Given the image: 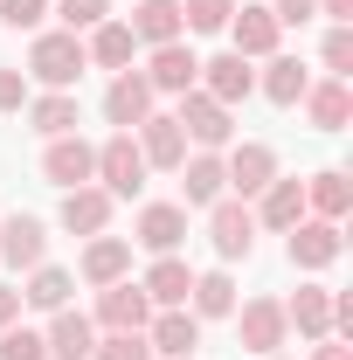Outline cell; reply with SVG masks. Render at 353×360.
<instances>
[{"label":"cell","instance_id":"6da1fadb","mask_svg":"<svg viewBox=\"0 0 353 360\" xmlns=\"http://www.w3.org/2000/svg\"><path fill=\"white\" fill-rule=\"evenodd\" d=\"M84 70H90L84 35H70V28H42V35L28 42V77H35L42 90H77Z\"/></svg>","mask_w":353,"mask_h":360},{"label":"cell","instance_id":"7a4b0ae2","mask_svg":"<svg viewBox=\"0 0 353 360\" xmlns=\"http://www.w3.org/2000/svg\"><path fill=\"white\" fill-rule=\"evenodd\" d=\"M180 132H187V146L194 153H229L236 146V111L229 104H215L208 90H180Z\"/></svg>","mask_w":353,"mask_h":360},{"label":"cell","instance_id":"3957f363","mask_svg":"<svg viewBox=\"0 0 353 360\" xmlns=\"http://www.w3.org/2000/svg\"><path fill=\"white\" fill-rule=\"evenodd\" d=\"M236 340H243V354H257V360H270V354H284L291 347V326H284V298H236Z\"/></svg>","mask_w":353,"mask_h":360},{"label":"cell","instance_id":"277c9868","mask_svg":"<svg viewBox=\"0 0 353 360\" xmlns=\"http://www.w3.org/2000/svg\"><path fill=\"white\" fill-rule=\"evenodd\" d=\"M146 153H139V139L132 132H111L104 146H97V187L111 194V201H132L139 187H146Z\"/></svg>","mask_w":353,"mask_h":360},{"label":"cell","instance_id":"5b68a950","mask_svg":"<svg viewBox=\"0 0 353 360\" xmlns=\"http://www.w3.org/2000/svg\"><path fill=\"white\" fill-rule=\"evenodd\" d=\"M42 180L63 187V194H70V187H90V180H97V146H90L84 132L49 139V146H42Z\"/></svg>","mask_w":353,"mask_h":360},{"label":"cell","instance_id":"8992f818","mask_svg":"<svg viewBox=\"0 0 353 360\" xmlns=\"http://www.w3.org/2000/svg\"><path fill=\"white\" fill-rule=\"evenodd\" d=\"M208 243H215L222 264H243V257L257 250V215H250V201L222 194L215 208H208Z\"/></svg>","mask_w":353,"mask_h":360},{"label":"cell","instance_id":"52a82bcc","mask_svg":"<svg viewBox=\"0 0 353 360\" xmlns=\"http://www.w3.org/2000/svg\"><path fill=\"white\" fill-rule=\"evenodd\" d=\"M146 319H153V298L139 291V277H118V284L97 291L90 326H97V333H146Z\"/></svg>","mask_w":353,"mask_h":360},{"label":"cell","instance_id":"ba28073f","mask_svg":"<svg viewBox=\"0 0 353 360\" xmlns=\"http://www.w3.org/2000/svg\"><path fill=\"white\" fill-rule=\"evenodd\" d=\"M340 250H347L340 222L305 215L298 229H284V257H291V270H333V264H340Z\"/></svg>","mask_w":353,"mask_h":360},{"label":"cell","instance_id":"9c48e42d","mask_svg":"<svg viewBox=\"0 0 353 360\" xmlns=\"http://www.w3.org/2000/svg\"><path fill=\"white\" fill-rule=\"evenodd\" d=\"M222 174H229V194L236 201H257L270 180H277V153H270L264 139H243V146L222 153Z\"/></svg>","mask_w":353,"mask_h":360},{"label":"cell","instance_id":"30bf717a","mask_svg":"<svg viewBox=\"0 0 353 360\" xmlns=\"http://www.w3.org/2000/svg\"><path fill=\"white\" fill-rule=\"evenodd\" d=\"M139 77L153 84V97H180V90L201 84V56H194V49H187V35H180V42H160V49H153Z\"/></svg>","mask_w":353,"mask_h":360},{"label":"cell","instance_id":"8fae6325","mask_svg":"<svg viewBox=\"0 0 353 360\" xmlns=\"http://www.w3.org/2000/svg\"><path fill=\"white\" fill-rule=\"evenodd\" d=\"M132 139H139V153H146V167H153V174H180V160L194 153L174 111H153L146 125H132Z\"/></svg>","mask_w":353,"mask_h":360},{"label":"cell","instance_id":"7c38bea8","mask_svg":"<svg viewBox=\"0 0 353 360\" xmlns=\"http://www.w3.org/2000/svg\"><path fill=\"white\" fill-rule=\"evenodd\" d=\"M146 347H153V360H194V347H201V319L187 312V305L153 312V319H146Z\"/></svg>","mask_w":353,"mask_h":360},{"label":"cell","instance_id":"4fadbf2b","mask_svg":"<svg viewBox=\"0 0 353 360\" xmlns=\"http://www.w3.org/2000/svg\"><path fill=\"white\" fill-rule=\"evenodd\" d=\"M222 35H229V49H236L243 63H264V56H277V42H284V28H277L270 7H236Z\"/></svg>","mask_w":353,"mask_h":360},{"label":"cell","instance_id":"5bb4252c","mask_svg":"<svg viewBox=\"0 0 353 360\" xmlns=\"http://www.w3.org/2000/svg\"><path fill=\"white\" fill-rule=\"evenodd\" d=\"M298 104H305L312 132H347L353 125V84L347 77H312V90L298 97Z\"/></svg>","mask_w":353,"mask_h":360},{"label":"cell","instance_id":"9a60e30c","mask_svg":"<svg viewBox=\"0 0 353 360\" xmlns=\"http://www.w3.org/2000/svg\"><path fill=\"white\" fill-rule=\"evenodd\" d=\"M153 111H160L153 84H146L139 70H118V77H111V90H104V118H111L118 132H132V125H146Z\"/></svg>","mask_w":353,"mask_h":360},{"label":"cell","instance_id":"2e32d148","mask_svg":"<svg viewBox=\"0 0 353 360\" xmlns=\"http://www.w3.org/2000/svg\"><path fill=\"white\" fill-rule=\"evenodd\" d=\"M77 277H84L90 291H104V284L132 277V243H125V236H90L84 257H77Z\"/></svg>","mask_w":353,"mask_h":360},{"label":"cell","instance_id":"e0dca14e","mask_svg":"<svg viewBox=\"0 0 353 360\" xmlns=\"http://www.w3.org/2000/svg\"><path fill=\"white\" fill-rule=\"evenodd\" d=\"M132 236H139V250H153V257H174L180 243H187V208H180V201H146Z\"/></svg>","mask_w":353,"mask_h":360},{"label":"cell","instance_id":"ac0fdd59","mask_svg":"<svg viewBox=\"0 0 353 360\" xmlns=\"http://www.w3.org/2000/svg\"><path fill=\"white\" fill-rule=\"evenodd\" d=\"M250 215H257V229H277V236L298 229V222H305V180H284V174H277L264 194L250 201Z\"/></svg>","mask_w":353,"mask_h":360},{"label":"cell","instance_id":"d6986e66","mask_svg":"<svg viewBox=\"0 0 353 360\" xmlns=\"http://www.w3.org/2000/svg\"><path fill=\"white\" fill-rule=\"evenodd\" d=\"M0 264L7 270L49 264V229L35 222V215H7V222H0Z\"/></svg>","mask_w":353,"mask_h":360},{"label":"cell","instance_id":"ffe728a7","mask_svg":"<svg viewBox=\"0 0 353 360\" xmlns=\"http://www.w3.org/2000/svg\"><path fill=\"white\" fill-rule=\"evenodd\" d=\"M194 90H208L215 104H229V111H236V104H243V97L257 90V70H250V63H243L236 49H222L215 63H201V84H194Z\"/></svg>","mask_w":353,"mask_h":360},{"label":"cell","instance_id":"44dd1931","mask_svg":"<svg viewBox=\"0 0 353 360\" xmlns=\"http://www.w3.org/2000/svg\"><path fill=\"white\" fill-rule=\"evenodd\" d=\"M180 208H215L222 194H229V174H222V153H187L180 160Z\"/></svg>","mask_w":353,"mask_h":360},{"label":"cell","instance_id":"7402d4cb","mask_svg":"<svg viewBox=\"0 0 353 360\" xmlns=\"http://www.w3.org/2000/svg\"><path fill=\"white\" fill-rule=\"evenodd\" d=\"M111 208H118V201L90 180V187H70V194H63V215H56V222L70 229V236H104V229H111Z\"/></svg>","mask_w":353,"mask_h":360},{"label":"cell","instance_id":"603a6c76","mask_svg":"<svg viewBox=\"0 0 353 360\" xmlns=\"http://www.w3.org/2000/svg\"><path fill=\"white\" fill-rule=\"evenodd\" d=\"M284 326H291L298 340H326V333H333V291H326V284H298V291L284 298Z\"/></svg>","mask_w":353,"mask_h":360},{"label":"cell","instance_id":"cb8c5ba5","mask_svg":"<svg viewBox=\"0 0 353 360\" xmlns=\"http://www.w3.org/2000/svg\"><path fill=\"white\" fill-rule=\"evenodd\" d=\"M49 360H90V347H97V326H90V312H49Z\"/></svg>","mask_w":353,"mask_h":360},{"label":"cell","instance_id":"d4e9b609","mask_svg":"<svg viewBox=\"0 0 353 360\" xmlns=\"http://www.w3.org/2000/svg\"><path fill=\"white\" fill-rule=\"evenodd\" d=\"M139 291L153 298V312H167V305H187V291H194V270L180 264V257H153V270L139 277Z\"/></svg>","mask_w":353,"mask_h":360},{"label":"cell","instance_id":"484cf974","mask_svg":"<svg viewBox=\"0 0 353 360\" xmlns=\"http://www.w3.org/2000/svg\"><path fill=\"white\" fill-rule=\"evenodd\" d=\"M125 28H132V42H146V49L180 42V35H187V28H180V0H139Z\"/></svg>","mask_w":353,"mask_h":360},{"label":"cell","instance_id":"4316f807","mask_svg":"<svg viewBox=\"0 0 353 360\" xmlns=\"http://www.w3.org/2000/svg\"><path fill=\"white\" fill-rule=\"evenodd\" d=\"M353 208V180L340 174V167H326V174L305 180V215H319V222H347Z\"/></svg>","mask_w":353,"mask_h":360},{"label":"cell","instance_id":"83f0119b","mask_svg":"<svg viewBox=\"0 0 353 360\" xmlns=\"http://www.w3.org/2000/svg\"><path fill=\"white\" fill-rule=\"evenodd\" d=\"M257 90H264L270 104H284V111H291V104L312 90V70L298 63V56H264V77H257Z\"/></svg>","mask_w":353,"mask_h":360},{"label":"cell","instance_id":"f1b7e54d","mask_svg":"<svg viewBox=\"0 0 353 360\" xmlns=\"http://www.w3.org/2000/svg\"><path fill=\"white\" fill-rule=\"evenodd\" d=\"M84 56L97 63V70H132L139 42H132V28H125V21H97V28L84 35Z\"/></svg>","mask_w":353,"mask_h":360},{"label":"cell","instance_id":"f546056e","mask_svg":"<svg viewBox=\"0 0 353 360\" xmlns=\"http://www.w3.org/2000/svg\"><path fill=\"white\" fill-rule=\"evenodd\" d=\"M187 312H194V319H229V312H236V277H229V270H194Z\"/></svg>","mask_w":353,"mask_h":360},{"label":"cell","instance_id":"4dcf8cb0","mask_svg":"<svg viewBox=\"0 0 353 360\" xmlns=\"http://www.w3.org/2000/svg\"><path fill=\"white\" fill-rule=\"evenodd\" d=\"M28 125H35L42 139L77 132V97H70V90H42V97H28Z\"/></svg>","mask_w":353,"mask_h":360},{"label":"cell","instance_id":"1f68e13d","mask_svg":"<svg viewBox=\"0 0 353 360\" xmlns=\"http://www.w3.org/2000/svg\"><path fill=\"white\" fill-rule=\"evenodd\" d=\"M70 291H77V277L56 264H35L28 270V291H21V305H35V312H63L70 305Z\"/></svg>","mask_w":353,"mask_h":360},{"label":"cell","instance_id":"d6a6232c","mask_svg":"<svg viewBox=\"0 0 353 360\" xmlns=\"http://www.w3.org/2000/svg\"><path fill=\"white\" fill-rule=\"evenodd\" d=\"M236 14V0H180V28L187 35H222Z\"/></svg>","mask_w":353,"mask_h":360},{"label":"cell","instance_id":"836d02e7","mask_svg":"<svg viewBox=\"0 0 353 360\" xmlns=\"http://www.w3.org/2000/svg\"><path fill=\"white\" fill-rule=\"evenodd\" d=\"M319 63H326V77H353V21H333V28H326Z\"/></svg>","mask_w":353,"mask_h":360},{"label":"cell","instance_id":"e575fe53","mask_svg":"<svg viewBox=\"0 0 353 360\" xmlns=\"http://www.w3.org/2000/svg\"><path fill=\"white\" fill-rule=\"evenodd\" d=\"M49 14H56V21L70 28V35H90L97 21H111V0H56Z\"/></svg>","mask_w":353,"mask_h":360},{"label":"cell","instance_id":"d590c367","mask_svg":"<svg viewBox=\"0 0 353 360\" xmlns=\"http://www.w3.org/2000/svg\"><path fill=\"white\" fill-rule=\"evenodd\" d=\"M0 360H49V340L35 333V326H21V319H14V326L0 333Z\"/></svg>","mask_w":353,"mask_h":360},{"label":"cell","instance_id":"8d00e7d4","mask_svg":"<svg viewBox=\"0 0 353 360\" xmlns=\"http://www.w3.org/2000/svg\"><path fill=\"white\" fill-rule=\"evenodd\" d=\"M90 360H153V347H146V333H97Z\"/></svg>","mask_w":353,"mask_h":360},{"label":"cell","instance_id":"74e56055","mask_svg":"<svg viewBox=\"0 0 353 360\" xmlns=\"http://www.w3.org/2000/svg\"><path fill=\"white\" fill-rule=\"evenodd\" d=\"M49 0H0V28H21V35H42Z\"/></svg>","mask_w":353,"mask_h":360},{"label":"cell","instance_id":"f35d334b","mask_svg":"<svg viewBox=\"0 0 353 360\" xmlns=\"http://www.w3.org/2000/svg\"><path fill=\"white\" fill-rule=\"evenodd\" d=\"M28 97H35V90H28V77H21V70H0V118L28 111Z\"/></svg>","mask_w":353,"mask_h":360},{"label":"cell","instance_id":"ab89813d","mask_svg":"<svg viewBox=\"0 0 353 360\" xmlns=\"http://www.w3.org/2000/svg\"><path fill=\"white\" fill-rule=\"evenodd\" d=\"M270 14H277V28H305L319 21V0H270Z\"/></svg>","mask_w":353,"mask_h":360},{"label":"cell","instance_id":"60d3db41","mask_svg":"<svg viewBox=\"0 0 353 360\" xmlns=\"http://www.w3.org/2000/svg\"><path fill=\"white\" fill-rule=\"evenodd\" d=\"M312 360H353V347H347V340H333V333H326V340H312Z\"/></svg>","mask_w":353,"mask_h":360},{"label":"cell","instance_id":"b9f144b4","mask_svg":"<svg viewBox=\"0 0 353 360\" xmlns=\"http://www.w3.org/2000/svg\"><path fill=\"white\" fill-rule=\"evenodd\" d=\"M14 319H21V291H14V284H0V333H7Z\"/></svg>","mask_w":353,"mask_h":360},{"label":"cell","instance_id":"7bdbcfd3","mask_svg":"<svg viewBox=\"0 0 353 360\" xmlns=\"http://www.w3.org/2000/svg\"><path fill=\"white\" fill-rule=\"evenodd\" d=\"M319 14L326 21H353V0H319Z\"/></svg>","mask_w":353,"mask_h":360},{"label":"cell","instance_id":"ee69618b","mask_svg":"<svg viewBox=\"0 0 353 360\" xmlns=\"http://www.w3.org/2000/svg\"><path fill=\"white\" fill-rule=\"evenodd\" d=\"M270 360H291V354H270Z\"/></svg>","mask_w":353,"mask_h":360}]
</instances>
